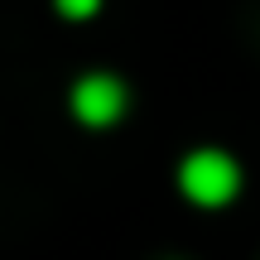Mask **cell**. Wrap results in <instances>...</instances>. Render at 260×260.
<instances>
[{
	"instance_id": "3",
	"label": "cell",
	"mask_w": 260,
	"mask_h": 260,
	"mask_svg": "<svg viewBox=\"0 0 260 260\" xmlns=\"http://www.w3.org/2000/svg\"><path fill=\"white\" fill-rule=\"evenodd\" d=\"M53 5H58L63 19H92L96 10H102V0H53Z\"/></svg>"
},
{
	"instance_id": "2",
	"label": "cell",
	"mask_w": 260,
	"mask_h": 260,
	"mask_svg": "<svg viewBox=\"0 0 260 260\" xmlns=\"http://www.w3.org/2000/svg\"><path fill=\"white\" fill-rule=\"evenodd\" d=\"M125 106H130V92H125L121 77H111V73H87L73 87V111L87 125H116L125 116Z\"/></svg>"
},
{
	"instance_id": "1",
	"label": "cell",
	"mask_w": 260,
	"mask_h": 260,
	"mask_svg": "<svg viewBox=\"0 0 260 260\" xmlns=\"http://www.w3.org/2000/svg\"><path fill=\"white\" fill-rule=\"evenodd\" d=\"M178 188L198 207H226L241 193V164L226 149H193L178 164Z\"/></svg>"
}]
</instances>
